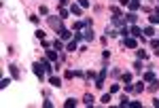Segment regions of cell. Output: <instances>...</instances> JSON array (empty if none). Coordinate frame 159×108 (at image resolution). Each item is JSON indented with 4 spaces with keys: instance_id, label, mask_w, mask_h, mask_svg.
<instances>
[{
    "instance_id": "cell-1",
    "label": "cell",
    "mask_w": 159,
    "mask_h": 108,
    "mask_svg": "<svg viewBox=\"0 0 159 108\" xmlns=\"http://www.w3.org/2000/svg\"><path fill=\"white\" fill-rule=\"evenodd\" d=\"M32 72H34V74H36L40 80L45 78V68H42V64H40V61H34V64H32Z\"/></svg>"
},
{
    "instance_id": "cell-2",
    "label": "cell",
    "mask_w": 159,
    "mask_h": 108,
    "mask_svg": "<svg viewBox=\"0 0 159 108\" xmlns=\"http://www.w3.org/2000/svg\"><path fill=\"white\" fill-rule=\"evenodd\" d=\"M106 74H108V68H102L100 74H98V78H95V87H98V89L104 87V78H106Z\"/></svg>"
},
{
    "instance_id": "cell-3",
    "label": "cell",
    "mask_w": 159,
    "mask_h": 108,
    "mask_svg": "<svg viewBox=\"0 0 159 108\" xmlns=\"http://www.w3.org/2000/svg\"><path fill=\"white\" fill-rule=\"evenodd\" d=\"M123 47H127V49H136V47H138V40L134 38V36H125V38H123Z\"/></svg>"
},
{
    "instance_id": "cell-4",
    "label": "cell",
    "mask_w": 159,
    "mask_h": 108,
    "mask_svg": "<svg viewBox=\"0 0 159 108\" xmlns=\"http://www.w3.org/2000/svg\"><path fill=\"white\" fill-rule=\"evenodd\" d=\"M47 19H49V25L53 30H61L64 28V25H61V17H47Z\"/></svg>"
},
{
    "instance_id": "cell-5",
    "label": "cell",
    "mask_w": 159,
    "mask_h": 108,
    "mask_svg": "<svg viewBox=\"0 0 159 108\" xmlns=\"http://www.w3.org/2000/svg\"><path fill=\"white\" fill-rule=\"evenodd\" d=\"M129 34L134 36V38H142V28H138V25L134 23V25L129 28Z\"/></svg>"
},
{
    "instance_id": "cell-6",
    "label": "cell",
    "mask_w": 159,
    "mask_h": 108,
    "mask_svg": "<svg viewBox=\"0 0 159 108\" xmlns=\"http://www.w3.org/2000/svg\"><path fill=\"white\" fill-rule=\"evenodd\" d=\"M142 80H144V83H151V80H155V72H153V70H146L144 74H142Z\"/></svg>"
},
{
    "instance_id": "cell-7",
    "label": "cell",
    "mask_w": 159,
    "mask_h": 108,
    "mask_svg": "<svg viewBox=\"0 0 159 108\" xmlns=\"http://www.w3.org/2000/svg\"><path fill=\"white\" fill-rule=\"evenodd\" d=\"M125 21H127V23H131V25H134V23L138 21V15H136L134 11H131V13H127V15H125Z\"/></svg>"
},
{
    "instance_id": "cell-8",
    "label": "cell",
    "mask_w": 159,
    "mask_h": 108,
    "mask_svg": "<svg viewBox=\"0 0 159 108\" xmlns=\"http://www.w3.org/2000/svg\"><path fill=\"white\" fill-rule=\"evenodd\" d=\"M70 36H72V32H70V30H66V28L59 30V38H61V40H70Z\"/></svg>"
},
{
    "instance_id": "cell-9",
    "label": "cell",
    "mask_w": 159,
    "mask_h": 108,
    "mask_svg": "<svg viewBox=\"0 0 159 108\" xmlns=\"http://www.w3.org/2000/svg\"><path fill=\"white\" fill-rule=\"evenodd\" d=\"M49 83H51L53 87L59 89V87H61V78H59V76H49Z\"/></svg>"
},
{
    "instance_id": "cell-10",
    "label": "cell",
    "mask_w": 159,
    "mask_h": 108,
    "mask_svg": "<svg viewBox=\"0 0 159 108\" xmlns=\"http://www.w3.org/2000/svg\"><path fill=\"white\" fill-rule=\"evenodd\" d=\"M127 6H129V11H134V13H136V11H138V8L142 6V4H140L138 0H129V4H127Z\"/></svg>"
},
{
    "instance_id": "cell-11",
    "label": "cell",
    "mask_w": 159,
    "mask_h": 108,
    "mask_svg": "<svg viewBox=\"0 0 159 108\" xmlns=\"http://www.w3.org/2000/svg\"><path fill=\"white\" fill-rule=\"evenodd\" d=\"M83 38H85V40H93V28H87V30L83 32Z\"/></svg>"
},
{
    "instance_id": "cell-12",
    "label": "cell",
    "mask_w": 159,
    "mask_h": 108,
    "mask_svg": "<svg viewBox=\"0 0 159 108\" xmlns=\"http://www.w3.org/2000/svg\"><path fill=\"white\" fill-rule=\"evenodd\" d=\"M8 70H11V76H13V78H19V68H17L15 64L8 66Z\"/></svg>"
},
{
    "instance_id": "cell-13",
    "label": "cell",
    "mask_w": 159,
    "mask_h": 108,
    "mask_svg": "<svg viewBox=\"0 0 159 108\" xmlns=\"http://www.w3.org/2000/svg\"><path fill=\"white\" fill-rule=\"evenodd\" d=\"M47 59H49V61H57V51L47 49Z\"/></svg>"
},
{
    "instance_id": "cell-14",
    "label": "cell",
    "mask_w": 159,
    "mask_h": 108,
    "mask_svg": "<svg viewBox=\"0 0 159 108\" xmlns=\"http://www.w3.org/2000/svg\"><path fill=\"white\" fill-rule=\"evenodd\" d=\"M81 8H83L81 4H72V6H70V13H72V15H76V17H78V15H81Z\"/></svg>"
},
{
    "instance_id": "cell-15",
    "label": "cell",
    "mask_w": 159,
    "mask_h": 108,
    "mask_svg": "<svg viewBox=\"0 0 159 108\" xmlns=\"http://www.w3.org/2000/svg\"><path fill=\"white\" fill-rule=\"evenodd\" d=\"M142 34L144 36H155V28H153V25H146V28L142 30Z\"/></svg>"
},
{
    "instance_id": "cell-16",
    "label": "cell",
    "mask_w": 159,
    "mask_h": 108,
    "mask_svg": "<svg viewBox=\"0 0 159 108\" xmlns=\"http://www.w3.org/2000/svg\"><path fill=\"white\" fill-rule=\"evenodd\" d=\"M76 42H78L76 38H74V40H70V42L66 44V51H76Z\"/></svg>"
},
{
    "instance_id": "cell-17",
    "label": "cell",
    "mask_w": 159,
    "mask_h": 108,
    "mask_svg": "<svg viewBox=\"0 0 159 108\" xmlns=\"http://www.w3.org/2000/svg\"><path fill=\"white\" fill-rule=\"evenodd\" d=\"M40 64H42V68H45V72H47V74H51V72H53V68L49 66V59H42Z\"/></svg>"
},
{
    "instance_id": "cell-18",
    "label": "cell",
    "mask_w": 159,
    "mask_h": 108,
    "mask_svg": "<svg viewBox=\"0 0 159 108\" xmlns=\"http://www.w3.org/2000/svg\"><path fill=\"white\" fill-rule=\"evenodd\" d=\"M136 55H138V59H146V57H148V53L142 51V49H138V51H136Z\"/></svg>"
},
{
    "instance_id": "cell-19",
    "label": "cell",
    "mask_w": 159,
    "mask_h": 108,
    "mask_svg": "<svg viewBox=\"0 0 159 108\" xmlns=\"http://www.w3.org/2000/svg\"><path fill=\"white\" fill-rule=\"evenodd\" d=\"M83 104H87V106H91V104H93V95H89V93H87V95L83 97Z\"/></svg>"
},
{
    "instance_id": "cell-20",
    "label": "cell",
    "mask_w": 159,
    "mask_h": 108,
    "mask_svg": "<svg viewBox=\"0 0 159 108\" xmlns=\"http://www.w3.org/2000/svg\"><path fill=\"white\" fill-rule=\"evenodd\" d=\"M64 106H66V108H72V106H76V100H72V97H68V100L64 102Z\"/></svg>"
},
{
    "instance_id": "cell-21",
    "label": "cell",
    "mask_w": 159,
    "mask_h": 108,
    "mask_svg": "<svg viewBox=\"0 0 159 108\" xmlns=\"http://www.w3.org/2000/svg\"><path fill=\"white\" fill-rule=\"evenodd\" d=\"M8 85H11V78H2L0 80V89H6Z\"/></svg>"
},
{
    "instance_id": "cell-22",
    "label": "cell",
    "mask_w": 159,
    "mask_h": 108,
    "mask_svg": "<svg viewBox=\"0 0 159 108\" xmlns=\"http://www.w3.org/2000/svg\"><path fill=\"white\" fill-rule=\"evenodd\" d=\"M119 104H121L123 108H125V106H129V97H127V95H121V102H119Z\"/></svg>"
},
{
    "instance_id": "cell-23",
    "label": "cell",
    "mask_w": 159,
    "mask_h": 108,
    "mask_svg": "<svg viewBox=\"0 0 159 108\" xmlns=\"http://www.w3.org/2000/svg\"><path fill=\"white\" fill-rule=\"evenodd\" d=\"M121 78H123V83H129V80H131V74H129V72H123Z\"/></svg>"
},
{
    "instance_id": "cell-24",
    "label": "cell",
    "mask_w": 159,
    "mask_h": 108,
    "mask_svg": "<svg viewBox=\"0 0 159 108\" xmlns=\"http://www.w3.org/2000/svg\"><path fill=\"white\" fill-rule=\"evenodd\" d=\"M53 49H55V51H61V49H64V44H61V40H55V42H53Z\"/></svg>"
},
{
    "instance_id": "cell-25",
    "label": "cell",
    "mask_w": 159,
    "mask_h": 108,
    "mask_svg": "<svg viewBox=\"0 0 159 108\" xmlns=\"http://www.w3.org/2000/svg\"><path fill=\"white\" fill-rule=\"evenodd\" d=\"M106 34H108L110 38H117V36H119V32H117V30H108V28H106Z\"/></svg>"
},
{
    "instance_id": "cell-26",
    "label": "cell",
    "mask_w": 159,
    "mask_h": 108,
    "mask_svg": "<svg viewBox=\"0 0 159 108\" xmlns=\"http://www.w3.org/2000/svg\"><path fill=\"white\" fill-rule=\"evenodd\" d=\"M157 87H159V80H151V85H148V89H151V91H155Z\"/></svg>"
},
{
    "instance_id": "cell-27",
    "label": "cell",
    "mask_w": 159,
    "mask_h": 108,
    "mask_svg": "<svg viewBox=\"0 0 159 108\" xmlns=\"http://www.w3.org/2000/svg\"><path fill=\"white\" fill-rule=\"evenodd\" d=\"M59 17H61V19H66V17H68V11H66V8H64V6H61V8H59Z\"/></svg>"
},
{
    "instance_id": "cell-28",
    "label": "cell",
    "mask_w": 159,
    "mask_h": 108,
    "mask_svg": "<svg viewBox=\"0 0 159 108\" xmlns=\"http://www.w3.org/2000/svg\"><path fill=\"white\" fill-rule=\"evenodd\" d=\"M142 89H144V85H142V80H140V83H138V85L134 87V91H136V93H140V91H142Z\"/></svg>"
},
{
    "instance_id": "cell-29",
    "label": "cell",
    "mask_w": 159,
    "mask_h": 108,
    "mask_svg": "<svg viewBox=\"0 0 159 108\" xmlns=\"http://www.w3.org/2000/svg\"><path fill=\"white\" fill-rule=\"evenodd\" d=\"M64 76H66V78H74V70H66Z\"/></svg>"
},
{
    "instance_id": "cell-30",
    "label": "cell",
    "mask_w": 159,
    "mask_h": 108,
    "mask_svg": "<svg viewBox=\"0 0 159 108\" xmlns=\"http://www.w3.org/2000/svg\"><path fill=\"white\" fill-rule=\"evenodd\" d=\"M110 102V93H104L102 95V104H108Z\"/></svg>"
},
{
    "instance_id": "cell-31",
    "label": "cell",
    "mask_w": 159,
    "mask_h": 108,
    "mask_svg": "<svg viewBox=\"0 0 159 108\" xmlns=\"http://www.w3.org/2000/svg\"><path fill=\"white\" fill-rule=\"evenodd\" d=\"M36 38H38V40H45V32H42V30H36Z\"/></svg>"
},
{
    "instance_id": "cell-32",
    "label": "cell",
    "mask_w": 159,
    "mask_h": 108,
    "mask_svg": "<svg viewBox=\"0 0 159 108\" xmlns=\"http://www.w3.org/2000/svg\"><path fill=\"white\" fill-rule=\"evenodd\" d=\"M134 70H136V72H142V64H140V59L134 64Z\"/></svg>"
},
{
    "instance_id": "cell-33",
    "label": "cell",
    "mask_w": 159,
    "mask_h": 108,
    "mask_svg": "<svg viewBox=\"0 0 159 108\" xmlns=\"http://www.w3.org/2000/svg\"><path fill=\"white\" fill-rule=\"evenodd\" d=\"M76 2H78V4H81L83 8H87V6H89V0H76Z\"/></svg>"
},
{
    "instance_id": "cell-34",
    "label": "cell",
    "mask_w": 159,
    "mask_h": 108,
    "mask_svg": "<svg viewBox=\"0 0 159 108\" xmlns=\"http://www.w3.org/2000/svg\"><path fill=\"white\" fill-rule=\"evenodd\" d=\"M38 11H40V15H49V8H47V6H42V4H40Z\"/></svg>"
},
{
    "instance_id": "cell-35",
    "label": "cell",
    "mask_w": 159,
    "mask_h": 108,
    "mask_svg": "<svg viewBox=\"0 0 159 108\" xmlns=\"http://www.w3.org/2000/svg\"><path fill=\"white\" fill-rule=\"evenodd\" d=\"M30 21H32V23H36V25L40 23V19H38V17H36V15H32V17H30Z\"/></svg>"
},
{
    "instance_id": "cell-36",
    "label": "cell",
    "mask_w": 159,
    "mask_h": 108,
    "mask_svg": "<svg viewBox=\"0 0 159 108\" xmlns=\"http://www.w3.org/2000/svg\"><path fill=\"white\" fill-rule=\"evenodd\" d=\"M151 47H153V49H159V40L153 38V40H151Z\"/></svg>"
},
{
    "instance_id": "cell-37",
    "label": "cell",
    "mask_w": 159,
    "mask_h": 108,
    "mask_svg": "<svg viewBox=\"0 0 159 108\" xmlns=\"http://www.w3.org/2000/svg\"><path fill=\"white\" fill-rule=\"evenodd\" d=\"M119 91V85H110V93H117Z\"/></svg>"
},
{
    "instance_id": "cell-38",
    "label": "cell",
    "mask_w": 159,
    "mask_h": 108,
    "mask_svg": "<svg viewBox=\"0 0 159 108\" xmlns=\"http://www.w3.org/2000/svg\"><path fill=\"white\" fill-rule=\"evenodd\" d=\"M42 106H47V108H51V106H53V102H51V100H45V102H42Z\"/></svg>"
},
{
    "instance_id": "cell-39",
    "label": "cell",
    "mask_w": 159,
    "mask_h": 108,
    "mask_svg": "<svg viewBox=\"0 0 159 108\" xmlns=\"http://www.w3.org/2000/svg\"><path fill=\"white\" fill-rule=\"evenodd\" d=\"M153 106H155V108H159V100H157V97L153 100Z\"/></svg>"
},
{
    "instance_id": "cell-40",
    "label": "cell",
    "mask_w": 159,
    "mask_h": 108,
    "mask_svg": "<svg viewBox=\"0 0 159 108\" xmlns=\"http://www.w3.org/2000/svg\"><path fill=\"white\" fill-rule=\"evenodd\" d=\"M119 2H121L123 6H125V4H129V0H119Z\"/></svg>"
},
{
    "instance_id": "cell-41",
    "label": "cell",
    "mask_w": 159,
    "mask_h": 108,
    "mask_svg": "<svg viewBox=\"0 0 159 108\" xmlns=\"http://www.w3.org/2000/svg\"><path fill=\"white\" fill-rule=\"evenodd\" d=\"M59 4H61V6H66V4H68V0H59Z\"/></svg>"
},
{
    "instance_id": "cell-42",
    "label": "cell",
    "mask_w": 159,
    "mask_h": 108,
    "mask_svg": "<svg viewBox=\"0 0 159 108\" xmlns=\"http://www.w3.org/2000/svg\"><path fill=\"white\" fill-rule=\"evenodd\" d=\"M155 55H157V57H159V49H155Z\"/></svg>"
}]
</instances>
